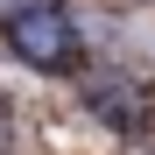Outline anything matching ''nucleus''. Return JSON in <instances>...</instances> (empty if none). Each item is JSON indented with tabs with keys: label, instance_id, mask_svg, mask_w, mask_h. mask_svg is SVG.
<instances>
[{
	"label": "nucleus",
	"instance_id": "obj_1",
	"mask_svg": "<svg viewBox=\"0 0 155 155\" xmlns=\"http://www.w3.org/2000/svg\"><path fill=\"white\" fill-rule=\"evenodd\" d=\"M7 42H14V57L35 64V71H71L78 64V21H71V7H57V0L14 7L7 14Z\"/></svg>",
	"mask_w": 155,
	"mask_h": 155
},
{
	"label": "nucleus",
	"instance_id": "obj_3",
	"mask_svg": "<svg viewBox=\"0 0 155 155\" xmlns=\"http://www.w3.org/2000/svg\"><path fill=\"white\" fill-rule=\"evenodd\" d=\"M0 7H7V14H14V0H0Z\"/></svg>",
	"mask_w": 155,
	"mask_h": 155
},
{
	"label": "nucleus",
	"instance_id": "obj_2",
	"mask_svg": "<svg viewBox=\"0 0 155 155\" xmlns=\"http://www.w3.org/2000/svg\"><path fill=\"white\" fill-rule=\"evenodd\" d=\"M7 134H14V120H7V106H0V155H7Z\"/></svg>",
	"mask_w": 155,
	"mask_h": 155
}]
</instances>
